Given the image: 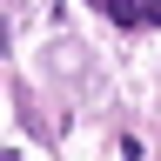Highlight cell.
<instances>
[{
	"label": "cell",
	"instance_id": "1",
	"mask_svg": "<svg viewBox=\"0 0 161 161\" xmlns=\"http://www.w3.org/2000/svg\"><path fill=\"white\" fill-rule=\"evenodd\" d=\"M148 20H161V0H148Z\"/></svg>",
	"mask_w": 161,
	"mask_h": 161
}]
</instances>
